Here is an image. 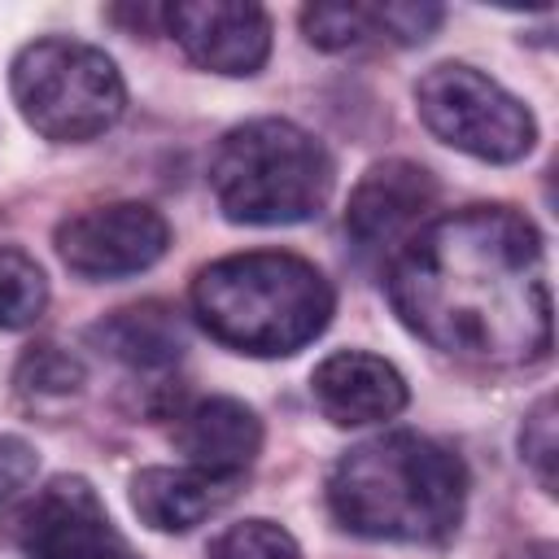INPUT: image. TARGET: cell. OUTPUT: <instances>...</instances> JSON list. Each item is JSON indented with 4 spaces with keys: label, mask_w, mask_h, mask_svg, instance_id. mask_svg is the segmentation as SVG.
<instances>
[{
    "label": "cell",
    "mask_w": 559,
    "mask_h": 559,
    "mask_svg": "<svg viewBox=\"0 0 559 559\" xmlns=\"http://www.w3.org/2000/svg\"><path fill=\"white\" fill-rule=\"evenodd\" d=\"M397 319L432 349L476 367H528L550 354V258L511 205H467L419 227L389 262Z\"/></svg>",
    "instance_id": "cell-1"
},
{
    "label": "cell",
    "mask_w": 559,
    "mask_h": 559,
    "mask_svg": "<svg viewBox=\"0 0 559 559\" xmlns=\"http://www.w3.org/2000/svg\"><path fill=\"white\" fill-rule=\"evenodd\" d=\"M328 507L341 528L371 542H450L467 507V467L424 432L358 441L328 472Z\"/></svg>",
    "instance_id": "cell-2"
},
{
    "label": "cell",
    "mask_w": 559,
    "mask_h": 559,
    "mask_svg": "<svg viewBox=\"0 0 559 559\" xmlns=\"http://www.w3.org/2000/svg\"><path fill=\"white\" fill-rule=\"evenodd\" d=\"M332 310L336 297L323 271L280 249L218 258L192 280L197 323L214 341L253 358L297 354L332 323Z\"/></svg>",
    "instance_id": "cell-3"
},
{
    "label": "cell",
    "mask_w": 559,
    "mask_h": 559,
    "mask_svg": "<svg viewBox=\"0 0 559 559\" xmlns=\"http://www.w3.org/2000/svg\"><path fill=\"white\" fill-rule=\"evenodd\" d=\"M332 153L288 118H249L214 153L210 188L227 223L288 227L314 218L332 197Z\"/></svg>",
    "instance_id": "cell-4"
},
{
    "label": "cell",
    "mask_w": 559,
    "mask_h": 559,
    "mask_svg": "<svg viewBox=\"0 0 559 559\" xmlns=\"http://www.w3.org/2000/svg\"><path fill=\"white\" fill-rule=\"evenodd\" d=\"M9 92L26 127L57 144L96 140L127 109V83L114 57L61 35L35 39L13 57Z\"/></svg>",
    "instance_id": "cell-5"
},
{
    "label": "cell",
    "mask_w": 559,
    "mask_h": 559,
    "mask_svg": "<svg viewBox=\"0 0 559 559\" xmlns=\"http://www.w3.org/2000/svg\"><path fill=\"white\" fill-rule=\"evenodd\" d=\"M415 114L441 144L480 162H520L537 144L528 105L463 61H441L419 74Z\"/></svg>",
    "instance_id": "cell-6"
},
{
    "label": "cell",
    "mask_w": 559,
    "mask_h": 559,
    "mask_svg": "<svg viewBox=\"0 0 559 559\" xmlns=\"http://www.w3.org/2000/svg\"><path fill=\"white\" fill-rule=\"evenodd\" d=\"M9 537L22 559H140L83 476H52L13 515Z\"/></svg>",
    "instance_id": "cell-7"
},
{
    "label": "cell",
    "mask_w": 559,
    "mask_h": 559,
    "mask_svg": "<svg viewBox=\"0 0 559 559\" xmlns=\"http://www.w3.org/2000/svg\"><path fill=\"white\" fill-rule=\"evenodd\" d=\"M57 253L83 280H122L148 271L166 245L170 223L144 201H109L57 223Z\"/></svg>",
    "instance_id": "cell-8"
},
{
    "label": "cell",
    "mask_w": 559,
    "mask_h": 559,
    "mask_svg": "<svg viewBox=\"0 0 559 559\" xmlns=\"http://www.w3.org/2000/svg\"><path fill=\"white\" fill-rule=\"evenodd\" d=\"M162 26L175 44L214 74L249 79L271 57V17L245 0H179L162 9Z\"/></svg>",
    "instance_id": "cell-9"
},
{
    "label": "cell",
    "mask_w": 559,
    "mask_h": 559,
    "mask_svg": "<svg viewBox=\"0 0 559 559\" xmlns=\"http://www.w3.org/2000/svg\"><path fill=\"white\" fill-rule=\"evenodd\" d=\"M437 197H441V188H437L432 170H424L419 162H406V157L376 162V166H367V175L354 183V192L345 201V231L362 249L393 245L397 236L419 227V218L437 205Z\"/></svg>",
    "instance_id": "cell-10"
},
{
    "label": "cell",
    "mask_w": 559,
    "mask_h": 559,
    "mask_svg": "<svg viewBox=\"0 0 559 559\" xmlns=\"http://www.w3.org/2000/svg\"><path fill=\"white\" fill-rule=\"evenodd\" d=\"M310 397L323 411V419L341 428H362L402 415L411 389L389 358L367 349H336L310 371Z\"/></svg>",
    "instance_id": "cell-11"
},
{
    "label": "cell",
    "mask_w": 559,
    "mask_h": 559,
    "mask_svg": "<svg viewBox=\"0 0 559 559\" xmlns=\"http://www.w3.org/2000/svg\"><path fill=\"white\" fill-rule=\"evenodd\" d=\"M175 445L201 472L240 480L262 450V419L236 397H201L175 419Z\"/></svg>",
    "instance_id": "cell-12"
},
{
    "label": "cell",
    "mask_w": 559,
    "mask_h": 559,
    "mask_svg": "<svg viewBox=\"0 0 559 559\" xmlns=\"http://www.w3.org/2000/svg\"><path fill=\"white\" fill-rule=\"evenodd\" d=\"M236 493V480L201 467H144L131 476V507L140 524L157 533H188L223 511Z\"/></svg>",
    "instance_id": "cell-13"
},
{
    "label": "cell",
    "mask_w": 559,
    "mask_h": 559,
    "mask_svg": "<svg viewBox=\"0 0 559 559\" xmlns=\"http://www.w3.org/2000/svg\"><path fill=\"white\" fill-rule=\"evenodd\" d=\"M87 341L131 371H166L188 349L179 314L162 301H140V306H122L105 314L100 323H92Z\"/></svg>",
    "instance_id": "cell-14"
},
{
    "label": "cell",
    "mask_w": 559,
    "mask_h": 559,
    "mask_svg": "<svg viewBox=\"0 0 559 559\" xmlns=\"http://www.w3.org/2000/svg\"><path fill=\"white\" fill-rule=\"evenodd\" d=\"M83 384H87L83 362H79L70 349L52 345V341L31 345V349L17 358V371H13V389H17V397L31 402V406L70 402V397L83 393Z\"/></svg>",
    "instance_id": "cell-15"
},
{
    "label": "cell",
    "mask_w": 559,
    "mask_h": 559,
    "mask_svg": "<svg viewBox=\"0 0 559 559\" xmlns=\"http://www.w3.org/2000/svg\"><path fill=\"white\" fill-rule=\"evenodd\" d=\"M48 306V280L39 271V262L17 249V245H0V328L17 332L31 328Z\"/></svg>",
    "instance_id": "cell-16"
},
{
    "label": "cell",
    "mask_w": 559,
    "mask_h": 559,
    "mask_svg": "<svg viewBox=\"0 0 559 559\" xmlns=\"http://www.w3.org/2000/svg\"><path fill=\"white\" fill-rule=\"evenodd\" d=\"M301 35L323 52L362 48L371 39H384L380 4H306L301 9Z\"/></svg>",
    "instance_id": "cell-17"
},
{
    "label": "cell",
    "mask_w": 559,
    "mask_h": 559,
    "mask_svg": "<svg viewBox=\"0 0 559 559\" xmlns=\"http://www.w3.org/2000/svg\"><path fill=\"white\" fill-rule=\"evenodd\" d=\"M210 559H301V550L288 528L271 520H245L214 537Z\"/></svg>",
    "instance_id": "cell-18"
},
{
    "label": "cell",
    "mask_w": 559,
    "mask_h": 559,
    "mask_svg": "<svg viewBox=\"0 0 559 559\" xmlns=\"http://www.w3.org/2000/svg\"><path fill=\"white\" fill-rule=\"evenodd\" d=\"M520 454H524V463L533 467L537 485H542L546 493H555V454H559V441H555V397H542V402L524 415Z\"/></svg>",
    "instance_id": "cell-19"
},
{
    "label": "cell",
    "mask_w": 559,
    "mask_h": 559,
    "mask_svg": "<svg viewBox=\"0 0 559 559\" xmlns=\"http://www.w3.org/2000/svg\"><path fill=\"white\" fill-rule=\"evenodd\" d=\"M445 22V9L441 4H428V0H393V4H380V31L389 44H424L428 35H437V26Z\"/></svg>",
    "instance_id": "cell-20"
},
{
    "label": "cell",
    "mask_w": 559,
    "mask_h": 559,
    "mask_svg": "<svg viewBox=\"0 0 559 559\" xmlns=\"http://www.w3.org/2000/svg\"><path fill=\"white\" fill-rule=\"evenodd\" d=\"M39 472V454L22 437H0V502L17 498Z\"/></svg>",
    "instance_id": "cell-21"
},
{
    "label": "cell",
    "mask_w": 559,
    "mask_h": 559,
    "mask_svg": "<svg viewBox=\"0 0 559 559\" xmlns=\"http://www.w3.org/2000/svg\"><path fill=\"white\" fill-rule=\"evenodd\" d=\"M528 559H555V546H550V542H537V546L528 550Z\"/></svg>",
    "instance_id": "cell-22"
}]
</instances>
